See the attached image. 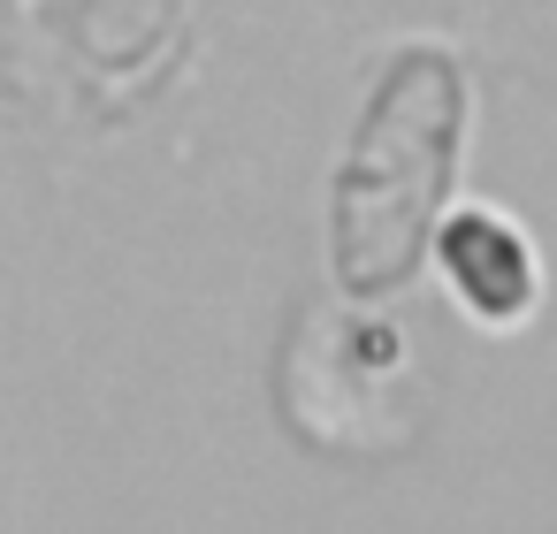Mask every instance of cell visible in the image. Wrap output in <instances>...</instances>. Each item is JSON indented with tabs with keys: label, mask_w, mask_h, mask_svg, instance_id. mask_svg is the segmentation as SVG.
<instances>
[{
	"label": "cell",
	"mask_w": 557,
	"mask_h": 534,
	"mask_svg": "<svg viewBox=\"0 0 557 534\" xmlns=\"http://www.w3.org/2000/svg\"><path fill=\"white\" fill-rule=\"evenodd\" d=\"M458 131V70L443 54H412L382 100H374V123L359 131V161L344 176V214H336V260L351 283H397V268L420 252V229H428V207L443 199L450 184V153H428L435 138Z\"/></svg>",
	"instance_id": "6da1fadb"
}]
</instances>
